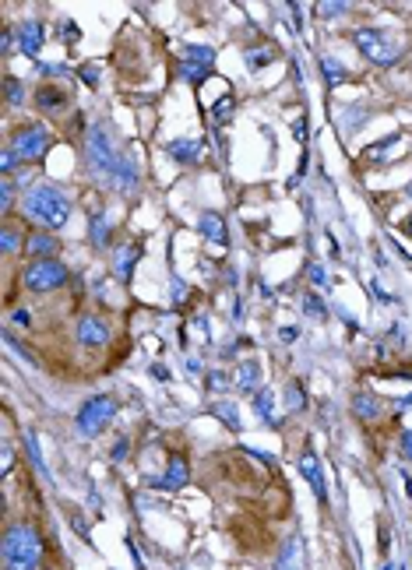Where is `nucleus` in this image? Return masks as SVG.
Masks as SVG:
<instances>
[{"label": "nucleus", "instance_id": "f257e3e1", "mask_svg": "<svg viewBox=\"0 0 412 570\" xmlns=\"http://www.w3.org/2000/svg\"><path fill=\"white\" fill-rule=\"evenodd\" d=\"M43 535L28 525V521H14L4 531V542H0V556H4V570H39L43 563Z\"/></svg>", "mask_w": 412, "mask_h": 570}, {"label": "nucleus", "instance_id": "f03ea898", "mask_svg": "<svg viewBox=\"0 0 412 570\" xmlns=\"http://www.w3.org/2000/svg\"><path fill=\"white\" fill-rule=\"evenodd\" d=\"M21 204H25V215L36 219V222L46 226V229H61V226L71 219V201H67L61 190H53V187L28 190Z\"/></svg>", "mask_w": 412, "mask_h": 570}, {"label": "nucleus", "instance_id": "7ed1b4c3", "mask_svg": "<svg viewBox=\"0 0 412 570\" xmlns=\"http://www.w3.org/2000/svg\"><path fill=\"white\" fill-rule=\"evenodd\" d=\"M88 166H92L99 176H116V169H120V155H116V148H113V138H109V127L102 124H92L88 127Z\"/></svg>", "mask_w": 412, "mask_h": 570}, {"label": "nucleus", "instance_id": "20e7f679", "mask_svg": "<svg viewBox=\"0 0 412 570\" xmlns=\"http://www.w3.org/2000/svg\"><path fill=\"white\" fill-rule=\"evenodd\" d=\"M356 46L360 53L370 60V64H380V67H391L398 60V43L391 39V32H380V28H360L356 32Z\"/></svg>", "mask_w": 412, "mask_h": 570}, {"label": "nucleus", "instance_id": "39448f33", "mask_svg": "<svg viewBox=\"0 0 412 570\" xmlns=\"http://www.w3.org/2000/svg\"><path fill=\"white\" fill-rule=\"evenodd\" d=\"M25 289L28 292H53V289H61L67 282V267L61 261H53V257H43V261H32L25 267Z\"/></svg>", "mask_w": 412, "mask_h": 570}, {"label": "nucleus", "instance_id": "423d86ee", "mask_svg": "<svg viewBox=\"0 0 412 570\" xmlns=\"http://www.w3.org/2000/svg\"><path fill=\"white\" fill-rule=\"evenodd\" d=\"M113 412H116V402H113V398H106V395L88 398V402L81 405V412H78V433H81V437H96V433H102V430L109 426Z\"/></svg>", "mask_w": 412, "mask_h": 570}, {"label": "nucleus", "instance_id": "0eeeda50", "mask_svg": "<svg viewBox=\"0 0 412 570\" xmlns=\"http://www.w3.org/2000/svg\"><path fill=\"white\" fill-rule=\"evenodd\" d=\"M11 148H14L18 159H43L46 148H50V134H46L39 124H28V127H21V131L14 134Z\"/></svg>", "mask_w": 412, "mask_h": 570}, {"label": "nucleus", "instance_id": "6e6552de", "mask_svg": "<svg viewBox=\"0 0 412 570\" xmlns=\"http://www.w3.org/2000/svg\"><path fill=\"white\" fill-rule=\"evenodd\" d=\"M74 335H78V342L88 345V349H102V345L109 342V324H106L102 317H96V314H81Z\"/></svg>", "mask_w": 412, "mask_h": 570}, {"label": "nucleus", "instance_id": "1a4fd4ad", "mask_svg": "<svg viewBox=\"0 0 412 570\" xmlns=\"http://www.w3.org/2000/svg\"><path fill=\"white\" fill-rule=\"evenodd\" d=\"M212 60H215V53L208 46H191L187 56H184V78L201 85L204 78H208V71H212Z\"/></svg>", "mask_w": 412, "mask_h": 570}, {"label": "nucleus", "instance_id": "9d476101", "mask_svg": "<svg viewBox=\"0 0 412 570\" xmlns=\"http://www.w3.org/2000/svg\"><path fill=\"white\" fill-rule=\"evenodd\" d=\"M275 570H307L303 538H300V535H289V538H285V546L279 549V560H275Z\"/></svg>", "mask_w": 412, "mask_h": 570}, {"label": "nucleus", "instance_id": "9b49d317", "mask_svg": "<svg viewBox=\"0 0 412 570\" xmlns=\"http://www.w3.org/2000/svg\"><path fill=\"white\" fill-rule=\"evenodd\" d=\"M300 472H303V479H307V486L314 490V496L325 503V500H328V490H325V475H321V461H317L314 451H303V458H300Z\"/></svg>", "mask_w": 412, "mask_h": 570}, {"label": "nucleus", "instance_id": "f8f14e48", "mask_svg": "<svg viewBox=\"0 0 412 570\" xmlns=\"http://www.w3.org/2000/svg\"><path fill=\"white\" fill-rule=\"evenodd\" d=\"M187 461H184V454H173L169 458V468L162 472V479H159V490H180V486H187Z\"/></svg>", "mask_w": 412, "mask_h": 570}, {"label": "nucleus", "instance_id": "ddd939ff", "mask_svg": "<svg viewBox=\"0 0 412 570\" xmlns=\"http://www.w3.org/2000/svg\"><path fill=\"white\" fill-rule=\"evenodd\" d=\"M166 152H169L176 162L194 166V162L201 159V141H194V138H176V141H169V144H166Z\"/></svg>", "mask_w": 412, "mask_h": 570}, {"label": "nucleus", "instance_id": "4468645a", "mask_svg": "<svg viewBox=\"0 0 412 570\" xmlns=\"http://www.w3.org/2000/svg\"><path fill=\"white\" fill-rule=\"evenodd\" d=\"M36 106L43 113H61L67 106V92H64V88H56V85H43L39 92H36Z\"/></svg>", "mask_w": 412, "mask_h": 570}, {"label": "nucleus", "instance_id": "2eb2a0df", "mask_svg": "<svg viewBox=\"0 0 412 570\" xmlns=\"http://www.w3.org/2000/svg\"><path fill=\"white\" fill-rule=\"evenodd\" d=\"M113 184L120 194H134L138 190V166H134V155H120V169H116Z\"/></svg>", "mask_w": 412, "mask_h": 570}, {"label": "nucleus", "instance_id": "dca6fc26", "mask_svg": "<svg viewBox=\"0 0 412 570\" xmlns=\"http://www.w3.org/2000/svg\"><path fill=\"white\" fill-rule=\"evenodd\" d=\"M18 46H21V53L36 56V53L43 50V25H39V21H25V25L18 28Z\"/></svg>", "mask_w": 412, "mask_h": 570}, {"label": "nucleus", "instance_id": "f3484780", "mask_svg": "<svg viewBox=\"0 0 412 570\" xmlns=\"http://www.w3.org/2000/svg\"><path fill=\"white\" fill-rule=\"evenodd\" d=\"M197 232H204V239H212V243H222L226 247V222L215 215V212H204L201 219H197Z\"/></svg>", "mask_w": 412, "mask_h": 570}, {"label": "nucleus", "instance_id": "a211bd4d", "mask_svg": "<svg viewBox=\"0 0 412 570\" xmlns=\"http://www.w3.org/2000/svg\"><path fill=\"white\" fill-rule=\"evenodd\" d=\"M25 250L32 254L36 261L53 257V254H56V239H53L50 232H36V236H28V239H25Z\"/></svg>", "mask_w": 412, "mask_h": 570}, {"label": "nucleus", "instance_id": "6ab92c4d", "mask_svg": "<svg viewBox=\"0 0 412 570\" xmlns=\"http://www.w3.org/2000/svg\"><path fill=\"white\" fill-rule=\"evenodd\" d=\"M352 415H356V419H363V423H373V419L380 415V402H377L373 395L360 391L356 398H352Z\"/></svg>", "mask_w": 412, "mask_h": 570}, {"label": "nucleus", "instance_id": "aec40b11", "mask_svg": "<svg viewBox=\"0 0 412 570\" xmlns=\"http://www.w3.org/2000/svg\"><path fill=\"white\" fill-rule=\"evenodd\" d=\"M257 384H261V366L254 363V359H247V363H240V370H237V387H240L243 395H250Z\"/></svg>", "mask_w": 412, "mask_h": 570}, {"label": "nucleus", "instance_id": "412c9836", "mask_svg": "<svg viewBox=\"0 0 412 570\" xmlns=\"http://www.w3.org/2000/svg\"><path fill=\"white\" fill-rule=\"evenodd\" d=\"M138 257H141V250H138V247H124L120 254H116V264H113L116 278L127 282V278H131V272H134V261H138Z\"/></svg>", "mask_w": 412, "mask_h": 570}, {"label": "nucleus", "instance_id": "4be33fe9", "mask_svg": "<svg viewBox=\"0 0 412 570\" xmlns=\"http://www.w3.org/2000/svg\"><path fill=\"white\" fill-rule=\"evenodd\" d=\"M0 250H4V257H11V254L21 250V229L18 226H4V229H0Z\"/></svg>", "mask_w": 412, "mask_h": 570}, {"label": "nucleus", "instance_id": "5701e85b", "mask_svg": "<svg viewBox=\"0 0 412 570\" xmlns=\"http://www.w3.org/2000/svg\"><path fill=\"white\" fill-rule=\"evenodd\" d=\"M25 447H28V458H32L36 472H39L43 479H50V468H46V461H43V451H39V440H36V433H32V430H25Z\"/></svg>", "mask_w": 412, "mask_h": 570}, {"label": "nucleus", "instance_id": "b1692460", "mask_svg": "<svg viewBox=\"0 0 412 570\" xmlns=\"http://www.w3.org/2000/svg\"><path fill=\"white\" fill-rule=\"evenodd\" d=\"M321 74H325V81H328V85H342V81L349 78V71L338 64L335 56H325V60H321Z\"/></svg>", "mask_w": 412, "mask_h": 570}, {"label": "nucleus", "instance_id": "393cba45", "mask_svg": "<svg viewBox=\"0 0 412 570\" xmlns=\"http://www.w3.org/2000/svg\"><path fill=\"white\" fill-rule=\"evenodd\" d=\"M247 67L250 71H261V67H268L272 60H275V50H268V46H254V50H247Z\"/></svg>", "mask_w": 412, "mask_h": 570}, {"label": "nucleus", "instance_id": "a878e982", "mask_svg": "<svg viewBox=\"0 0 412 570\" xmlns=\"http://www.w3.org/2000/svg\"><path fill=\"white\" fill-rule=\"evenodd\" d=\"M254 408L261 412V419H264V423H275V395H272V391H257V398H254Z\"/></svg>", "mask_w": 412, "mask_h": 570}, {"label": "nucleus", "instance_id": "bb28decb", "mask_svg": "<svg viewBox=\"0 0 412 570\" xmlns=\"http://www.w3.org/2000/svg\"><path fill=\"white\" fill-rule=\"evenodd\" d=\"M215 415L222 419V423H226L229 430H240V412H237V405H232V402H226V398H222V402L215 405Z\"/></svg>", "mask_w": 412, "mask_h": 570}, {"label": "nucleus", "instance_id": "cd10ccee", "mask_svg": "<svg viewBox=\"0 0 412 570\" xmlns=\"http://www.w3.org/2000/svg\"><path fill=\"white\" fill-rule=\"evenodd\" d=\"M232 109H237V99H232V96H222V99L212 106V124H226V120L232 116Z\"/></svg>", "mask_w": 412, "mask_h": 570}, {"label": "nucleus", "instance_id": "c85d7f7f", "mask_svg": "<svg viewBox=\"0 0 412 570\" xmlns=\"http://www.w3.org/2000/svg\"><path fill=\"white\" fill-rule=\"evenodd\" d=\"M349 11L345 0H321L317 4V18H342Z\"/></svg>", "mask_w": 412, "mask_h": 570}, {"label": "nucleus", "instance_id": "c756f323", "mask_svg": "<svg viewBox=\"0 0 412 570\" xmlns=\"http://www.w3.org/2000/svg\"><path fill=\"white\" fill-rule=\"evenodd\" d=\"M398 144H402V138H398V134H391V138H384V141H377L367 155H370V159H384V155H391V152H395Z\"/></svg>", "mask_w": 412, "mask_h": 570}, {"label": "nucleus", "instance_id": "7c9ffc66", "mask_svg": "<svg viewBox=\"0 0 412 570\" xmlns=\"http://www.w3.org/2000/svg\"><path fill=\"white\" fill-rule=\"evenodd\" d=\"M4 88H8V102H11V106H21V102H25V85H21L18 78L8 74V78H4Z\"/></svg>", "mask_w": 412, "mask_h": 570}, {"label": "nucleus", "instance_id": "2f4dec72", "mask_svg": "<svg viewBox=\"0 0 412 570\" xmlns=\"http://www.w3.org/2000/svg\"><path fill=\"white\" fill-rule=\"evenodd\" d=\"M4 342H8V349H11V352H14V355H18V359H25V363H28V366H39V359H36V355H32V352H28V349H25V345H18V342H14V338H11V335H8V338H4Z\"/></svg>", "mask_w": 412, "mask_h": 570}, {"label": "nucleus", "instance_id": "473e14b6", "mask_svg": "<svg viewBox=\"0 0 412 570\" xmlns=\"http://www.w3.org/2000/svg\"><path fill=\"white\" fill-rule=\"evenodd\" d=\"M11 201H14V187H11V179L4 176L0 179V212H11Z\"/></svg>", "mask_w": 412, "mask_h": 570}, {"label": "nucleus", "instance_id": "72a5a7b5", "mask_svg": "<svg viewBox=\"0 0 412 570\" xmlns=\"http://www.w3.org/2000/svg\"><path fill=\"white\" fill-rule=\"evenodd\" d=\"M303 310H307L310 317H317V320L325 317V303H321L317 296H303Z\"/></svg>", "mask_w": 412, "mask_h": 570}, {"label": "nucleus", "instance_id": "f704fd0d", "mask_svg": "<svg viewBox=\"0 0 412 570\" xmlns=\"http://www.w3.org/2000/svg\"><path fill=\"white\" fill-rule=\"evenodd\" d=\"M106 239H109V236H106V219L99 215V219L92 222V243H96V247H106Z\"/></svg>", "mask_w": 412, "mask_h": 570}, {"label": "nucleus", "instance_id": "c9c22d12", "mask_svg": "<svg viewBox=\"0 0 412 570\" xmlns=\"http://www.w3.org/2000/svg\"><path fill=\"white\" fill-rule=\"evenodd\" d=\"M285 398H289V408H292V412H296V408H303V391H300V384H289Z\"/></svg>", "mask_w": 412, "mask_h": 570}, {"label": "nucleus", "instance_id": "e433bc0d", "mask_svg": "<svg viewBox=\"0 0 412 570\" xmlns=\"http://www.w3.org/2000/svg\"><path fill=\"white\" fill-rule=\"evenodd\" d=\"M14 162H18V155H14V148L8 144V148H4V155H0V169H4V176H11Z\"/></svg>", "mask_w": 412, "mask_h": 570}, {"label": "nucleus", "instance_id": "4c0bfd02", "mask_svg": "<svg viewBox=\"0 0 412 570\" xmlns=\"http://www.w3.org/2000/svg\"><path fill=\"white\" fill-rule=\"evenodd\" d=\"M11 320H14L18 327H28V324H32V314H28V310H14V314H11Z\"/></svg>", "mask_w": 412, "mask_h": 570}, {"label": "nucleus", "instance_id": "58836bf2", "mask_svg": "<svg viewBox=\"0 0 412 570\" xmlns=\"http://www.w3.org/2000/svg\"><path fill=\"white\" fill-rule=\"evenodd\" d=\"M208 384H212V387H215V391H219V387H226V384H229V377H226L222 370H215V373L208 377Z\"/></svg>", "mask_w": 412, "mask_h": 570}, {"label": "nucleus", "instance_id": "ea45409f", "mask_svg": "<svg viewBox=\"0 0 412 570\" xmlns=\"http://www.w3.org/2000/svg\"><path fill=\"white\" fill-rule=\"evenodd\" d=\"M402 451H405V458L412 461V430H405V433H402Z\"/></svg>", "mask_w": 412, "mask_h": 570}, {"label": "nucleus", "instance_id": "a19ab883", "mask_svg": "<svg viewBox=\"0 0 412 570\" xmlns=\"http://www.w3.org/2000/svg\"><path fill=\"white\" fill-rule=\"evenodd\" d=\"M124 454H127V440H120V443L113 447V458H116V461H124Z\"/></svg>", "mask_w": 412, "mask_h": 570}, {"label": "nucleus", "instance_id": "79ce46f5", "mask_svg": "<svg viewBox=\"0 0 412 570\" xmlns=\"http://www.w3.org/2000/svg\"><path fill=\"white\" fill-rule=\"evenodd\" d=\"M310 278H314V282H317V285H325V272H321V267H317V264H314V267H310Z\"/></svg>", "mask_w": 412, "mask_h": 570}, {"label": "nucleus", "instance_id": "37998d69", "mask_svg": "<svg viewBox=\"0 0 412 570\" xmlns=\"http://www.w3.org/2000/svg\"><path fill=\"white\" fill-rule=\"evenodd\" d=\"M11 472V443H4V475Z\"/></svg>", "mask_w": 412, "mask_h": 570}, {"label": "nucleus", "instance_id": "c03bdc74", "mask_svg": "<svg viewBox=\"0 0 412 570\" xmlns=\"http://www.w3.org/2000/svg\"><path fill=\"white\" fill-rule=\"evenodd\" d=\"M402 479H405V490H409V496H412V475H409V472H402Z\"/></svg>", "mask_w": 412, "mask_h": 570}, {"label": "nucleus", "instance_id": "a18cd8bd", "mask_svg": "<svg viewBox=\"0 0 412 570\" xmlns=\"http://www.w3.org/2000/svg\"><path fill=\"white\" fill-rule=\"evenodd\" d=\"M384 570H398V567H395V563H384Z\"/></svg>", "mask_w": 412, "mask_h": 570}, {"label": "nucleus", "instance_id": "49530a36", "mask_svg": "<svg viewBox=\"0 0 412 570\" xmlns=\"http://www.w3.org/2000/svg\"><path fill=\"white\" fill-rule=\"evenodd\" d=\"M402 405H405V408H409V405H412V395H409V398H405V402H402Z\"/></svg>", "mask_w": 412, "mask_h": 570}, {"label": "nucleus", "instance_id": "de8ad7c7", "mask_svg": "<svg viewBox=\"0 0 412 570\" xmlns=\"http://www.w3.org/2000/svg\"><path fill=\"white\" fill-rule=\"evenodd\" d=\"M405 194H409V197H412V184H409V187H405Z\"/></svg>", "mask_w": 412, "mask_h": 570}, {"label": "nucleus", "instance_id": "09e8293b", "mask_svg": "<svg viewBox=\"0 0 412 570\" xmlns=\"http://www.w3.org/2000/svg\"><path fill=\"white\" fill-rule=\"evenodd\" d=\"M409 229H412V222H409Z\"/></svg>", "mask_w": 412, "mask_h": 570}]
</instances>
